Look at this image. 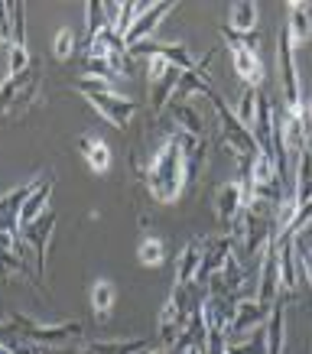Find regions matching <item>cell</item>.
Segmentation results:
<instances>
[{
  "label": "cell",
  "mask_w": 312,
  "mask_h": 354,
  "mask_svg": "<svg viewBox=\"0 0 312 354\" xmlns=\"http://www.w3.org/2000/svg\"><path fill=\"white\" fill-rule=\"evenodd\" d=\"M55 227V212L46 208L43 215L20 227V241L36 250V277H46V263H49V237Z\"/></svg>",
  "instance_id": "cell-11"
},
{
  "label": "cell",
  "mask_w": 312,
  "mask_h": 354,
  "mask_svg": "<svg viewBox=\"0 0 312 354\" xmlns=\"http://www.w3.org/2000/svg\"><path fill=\"white\" fill-rule=\"evenodd\" d=\"M169 118L183 127V133H192V137H205V127H202V114L189 104V101H169L166 104Z\"/></svg>",
  "instance_id": "cell-24"
},
{
  "label": "cell",
  "mask_w": 312,
  "mask_h": 354,
  "mask_svg": "<svg viewBox=\"0 0 312 354\" xmlns=\"http://www.w3.org/2000/svg\"><path fill=\"white\" fill-rule=\"evenodd\" d=\"M221 39L231 49V62H235V75L244 82L248 88H260L264 85V62L257 53V32L250 36H237L228 26H221Z\"/></svg>",
  "instance_id": "cell-4"
},
{
  "label": "cell",
  "mask_w": 312,
  "mask_h": 354,
  "mask_svg": "<svg viewBox=\"0 0 312 354\" xmlns=\"http://www.w3.org/2000/svg\"><path fill=\"white\" fill-rule=\"evenodd\" d=\"M270 315V306L257 299H237L235 302V315H231V322H228V335L237 338V335H244L248 328H264Z\"/></svg>",
  "instance_id": "cell-15"
},
{
  "label": "cell",
  "mask_w": 312,
  "mask_h": 354,
  "mask_svg": "<svg viewBox=\"0 0 312 354\" xmlns=\"http://www.w3.org/2000/svg\"><path fill=\"white\" fill-rule=\"evenodd\" d=\"M0 277H30L23 257H17V254L7 250V247H0Z\"/></svg>",
  "instance_id": "cell-32"
},
{
  "label": "cell",
  "mask_w": 312,
  "mask_h": 354,
  "mask_svg": "<svg viewBox=\"0 0 312 354\" xmlns=\"http://www.w3.org/2000/svg\"><path fill=\"white\" fill-rule=\"evenodd\" d=\"M85 348L91 354H140L150 351L153 342L150 338H137V342H88Z\"/></svg>",
  "instance_id": "cell-27"
},
{
  "label": "cell",
  "mask_w": 312,
  "mask_h": 354,
  "mask_svg": "<svg viewBox=\"0 0 312 354\" xmlns=\"http://www.w3.org/2000/svg\"><path fill=\"white\" fill-rule=\"evenodd\" d=\"M53 185H55V176H39L36 183H33V192L30 198L23 202V212H20V227L30 225V221H36V218L46 212V205H49V195H53Z\"/></svg>",
  "instance_id": "cell-19"
},
{
  "label": "cell",
  "mask_w": 312,
  "mask_h": 354,
  "mask_svg": "<svg viewBox=\"0 0 312 354\" xmlns=\"http://www.w3.org/2000/svg\"><path fill=\"white\" fill-rule=\"evenodd\" d=\"M225 354H267V344H264V328H260L248 344H228Z\"/></svg>",
  "instance_id": "cell-33"
},
{
  "label": "cell",
  "mask_w": 312,
  "mask_h": 354,
  "mask_svg": "<svg viewBox=\"0 0 312 354\" xmlns=\"http://www.w3.org/2000/svg\"><path fill=\"white\" fill-rule=\"evenodd\" d=\"M208 104L215 108L218 127H221V143L228 147V153L241 162L250 160V156H257V143H254V137H250V130L237 120V114L231 111V104H228L225 97L218 95V91H212V95H208Z\"/></svg>",
  "instance_id": "cell-3"
},
{
  "label": "cell",
  "mask_w": 312,
  "mask_h": 354,
  "mask_svg": "<svg viewBox=\"0 0 312 354\" xmlns=\"http://www.w3.org/2000/svg\"><path fill=\"white\" fill-rule=\"evenodd\" d=\"M264 344H267V354H283V302L280 299L270 306V315L264 322Z\"/></svg>",
  "instance_id": "cell-25"
},
{
  "label": "cell",
  "mask_w": 312,
  "mask_h": 354,
  "mask_svg": "<svg viewBox=\"0 0 312 354\" xmlns=\"http://www.w3.org/2000/svg\"><path fill=\"white\" fill-rule=\"evenodd\" d=\"M78 153L85 156V162H88V166H91L95 172H108V166H111V150H108V143H104V140L91 137V133H82V137H78Z\"/></svg>",
  "instance_id": "cell-21"
},
{
  "label": "cell",
  "mask_w": 312,
  "mask_h": 354,
  "mask_svg": "<svg viewBox=\"0 0 312 354\" xmlns=\"http://www.w3.org/2000/svg\"><path fill=\"white\" fill-rule=\"evenodd\" d=\"M286 32H290L293 49H300L312 39V3H302V0H290L286 3Z\"/></svg>",
  "instance_id": "cell-16"
},
{
  "label": "cell",
  "mask_w": 312,
  "mask_h": 354,
  "mask_svg": "<svg viewBox=\"0 0 312 354\" xmlns=\"http://www.w3.org/2000/svg\"><path fill=\"white\" fill-rule=\"evenodd\" d=\"M231 20H228V30L237 32V36H250V32H257V3H250V0H237L231 3Z\"/></svg>",
  "instance_id": "cell-23"
},
{
  "label": "cell",
  "mask_w": 312,
  "mask_h": 354,
  "mask_svg": "<svg viewBox=\"0 0 312 354\" xmlns=\"http://www.w3.org/2000/svg\"><path fill=\"white\" fill-rule=\"evenodd\" d=\"M137 257H140L143 267H160L163 260H166V247H163V241L156 234H147L137 244Z\"/></svg>",
  "instance_id": "cell-29"
},
{
  "label": "cell",
  "mask_w": 312,
  "mask_h": 354,
  "mask_svg": "<svg viewBox=\"0 0 312 354\" xmlns=\"http://www.w3.org/2000/svg\"><path fill=\"white\" fill-rule=\"evenodd\" d=\"M248 205L250 202H248V195H244V183H241V179L225 183L215 195L218 221H221V225H237V218H241V212H244Z\"/></svg>",
  "instance_id": "cell-13"
},
{
  "label": "cell",
  "mask_w": 312,
  "mask_h": 354,
  "mask_svg": "<svg viewBox=\"0 0 312 354\" xmlns=\"http://www.w3.org/2000/svg\"><path fill=\"white\" fill-rule=\"evenodd\" d=\"M130 55H143V59H163V62L176 65V68H195V59H192V49L185 43H160V39H143V43L130 46Z\"/></svg>",
  "instance_id": "cell-12"
},
{
  "label": "cell",
  "mask_w": 312,
  "mask_h": 354,
  "mask_svg": "<svg viewBox=\"0 0 312 354\" xmlns=\"http://www.w3.org/2000/svg\"><path fill=\"white\" fill-rule=\"evenodd\" d=\"M172 7H176L172 0H163V3H150V7H147V10H143L140 17H137V23L130 26V32H127V36H124V46H127V49H130V46L143 43V39H147V36H150V32L156 30V26H160V23H163V17H166V13H169Z\"/></svg>",
  "instance_id": "cell-17"
},
{
  "label": "cell",
  "mask_w": 312,
  "mask_h": 354,
  "mask_svg": "<svg viewBox=\"0 0 312 354\" xmlns=\"http://www.w3.org/2000/svg\"><path fill=\"white\" fill-rule=\"evenodd\" d=\"M88 59H101V62H108V68L114 72V78H127L130 75V59H127V46L120 39L118 32L111 30H101L88 43Z\"/></svg>",
  "instance_id": "cell-9"
},
{
  "label": "cell",
  "mask_w": 312,
  "mask_h": 354,
  "mask_svg": "<svg viewBox=\"0 0 312 354\" xmlns=\"http://www.w3.org/2000/svg\"><path fill=\"white\" fill-rule=\"evenodd\" d=\"M147 78H150V111L160 114L172 101V91L183 78V68L163 62V59H147Z\"/></svg>",
  "instance_id": "cell-8"
},
{
  "label": "cell",
  "mask_w": 312,
  "mask_h": 354,
  "mask_svg": "<svg viewBox=\"0 0 312 354\" xmlns=\"http://www.w3.org/2000/svg\"><path fill=\"white\" fill-rule=\"evenodd\" d=\"M39 82H43V72L36 68V62H33L23 75L3 78V82H0V114L20 118L23 111L36 101V95H39Z\"/></svg>",
  "instance_id": "cell-5"
},
{
  "label": "cell",
  "mask_w": 312,
  "mask_h": 354,
  "mask_svg": "<svg viewBox=\"0 0 312 354\" xmlns=\"http://www.w3.org/2000/svg\"><path fill=\"white\" fill-rule=\"evenodd\" d=\"M296 257H300V267H302V273H306V279H309V286H312V250L309 247H296Z\"/></svg>",
  "instance_id": "cell-34"
},
{
  "label": "cell",
  "mask_w": 312,
  "mask_h": 354,
  "mask_svg": "<svg viewBox=\"0 0 312 354\" xmlns=\"http://www.w3.org/2000/svg\"><path fill=\"white\" fill-rule=\"evenodd\" d=\"M140 354H147V351H140Z\"/></svg>",
  "instance_id": "cell-36"
},
{
  "label": "cell",
  "mask_w": 312,
  "mask_h": 354,
  "mask_svg": "<svg viewBox=\"0 0 312 354\" xmlns=\"http://www.w3.org/2000/svg\"><path fill=\"white\" fill-rule=\"evenodd\" d=\"M257 91L260 88H248V91H244V101H241V108L235 111L237 120H241L248 130L254 127V120H257Z\"/></svg>",
  "instance_id": "cell-31"
},
{
  "label": "cell",
  "mask_w": 312,
  "mask_h": 354,
  "mask_svg": "<svg viewBox=\"0 0 312 354\" xmlns=\"http://www.w3.org/2000/svg\"><path fill=\"white\" fill-rule=\"evenodd\" d=\"M114 299H118V290H114V283H111V279H98L95 286H91V312H95L98 325H104L111 319V312H114Z\"/></svg>",
  "instance_id": "cell-22"
},
{
  "label": "cell",
  "mask_w": 312,
  "mask_h": 354,
  "mask_svg": "<svg viewBox=\"0 0 312 354\" xmlns=\"http://www.w3.org/2000/svg\"><path fill=\"white\" fill-rule=\"evenodd\" d=\"M75 30L72 26H62V30L55 32V39H53V55L59 59V62H68L72 55H75Z\"/></svg>",
  "instance_id": "cell-30"
},
{
  "label": "cell",
  "mask_w": 312,
  "mask_h": 354,
  "mask_svg": "<svg viewBox=\"0 0 312 354\" xmlns=\"http://www.w3.org/2000/svg\"><path fill=\"white\" fill-rule=\"evenodd\" d=\"M150 3H143V0H130V3H118V17H114V32H118L120 39L130 32V26L137 23L143 10H147Z\"/></svg>",
  "instance_id": "cell-28"
},
{
  "label": "cell",
  "mask_w": 312,
  "mask_h": 354,
  "mask_svg": "<svg viewBox=\"0 0 312 354\" xmlns=\"http://www.w3.org/2000/svg\"><path fill=\"white\" fill-rule=\"evenodd\" d=\"M199 263H202V241L195 237L183 247L179 254V263H176V286H195V273H199Z\"/></svg>",
  "instance_id": "cell-20"
},
{
  "label": "cell",
  "mask_w": 312,
  "mask_h": 354,
  "mask_svg": "<svg viewBox=\"0 0 312 354\" xmlns=\"http://www.w3.org/2000/svg\"><path fill=\"white\" fill-rule=\"evenodd\" d=\"M30 192H33V183H26L0 198V227L7 234H20V212H23V202L30 198Z\"/></svg>",
  "instance_id": "cell-18"
},
{
  "label": "cell",
  "mask_w": 312,
  "mask_h": 354,
  "mask_svg": "<svg viewBox=\"0 0 312 354\" xmlns=\"http://www.w3.org/2000/svg\"><path fill=\"white\" fill-rule=\"evenodd\" d=\"M75 85H78V91L91 101V108L108 120L111 127H118V130H127V124L134 120V114L140 111L137 108V101H130V97H124L120 91H114L111 82H104V78L82 75Z\"/></svg>",
  "instance_id": "cell-2"
},
{
  "label": "cell",
  "mask_w": 312,
  "mask_h": 354,
  "mask_svg": "<svg viewBox=\"0 0 312 354\" xmlns=\"http://www.w3.org/2000/svg\"><path fill=\"white\" fill-rule=\"evenodd\" d=\"M78 354H91V351H88V348H85V351H78Z\"/></svg>",
  "instance_id": "cell-35"
},
{
  "label": "cell",
  "mask_w": 312,
  "mask_h": 354,
  "mask_svg": "<svg viewBox=\"0 0 312 354\" xmlns=\"http://www.w3.org/2000/svg\"><path fill=\"white\" fill-rule=\"evenodd\" d=\"M283 296L280 290V263H277V247L273 241L264 250V263H260V283H257V302L264 306H273V302Z\"/></svg>",
  "instance_id": "cell-14"
},
{
  "label": "cell",
  "mask_w": 312,
  "mask_h": 354,
  "mask_svg": "<svg viewBox=\"0 0 312 354\" xmlns=\"http://www.w3.org/2000/svg\"><path fill=\"white\" fill-rule=\"evenodd\" d=\"M10 325L13 332L20 335L23 342H36V344H46V348H59V344H72L82 338V322H62V325H39L13 312L10 315Z\"/></svg>",
  "instance_id": "cell-6"
},
{
  "label": "cell",
  "mask_w": 312,
  "mask_h": 354,
  "mask_svg": "<svg viewBox=\"0 0 312 354\" xmlns=\"http://www.w3.org/2000/svg\"><path fill=\"white\" fill-rule=\"evenodd\" d=\"M235 244H237L235 234L202 241V263H199V273H195V286H202L205 290V283L225 270V263L235 257Z\"/></svg>",
  "instance_id": "cell-10"
},
{
  "label": "cell",
  "mask_w": 312,
  "mask_h": 354,
  "mask_svg": "<svg viewBox=\"0 0 312 354\" xmlns=\"http://www.w3.org/2000/svg\"><path fill=\"white\" fill-rule=\"evenodd\" d=\"M147 189L156 202L169 205L176 202L185 185V160H183V143H179V133H169L163 140L156 153H153L150 166H147Z\"/></svg>",
  "instance_id": "cell-1"
},
{
  "label": "cell",
  "mask_w": 312,
  "mask_h": 354,
  "mask_svg": "<svg viewBox=\"0 0 312 354\" xmlns=\"http://www.w3.org/2000/svg\"><path fill=\"white\" fill-rule=\"evenodd\" d=\"M296 49L290 43V32L286 26L280 30V43H277V59H280V82H283V111L300 114L302 111V85H300V72H296Z\"/></svg>",
  "instance_id": "cell-7"
},
{
  "label": "cell",
  "mask_w": 312,
  "mask_h": 354,
  "mask_svg": "<svg viewBox=\"0 0 312 354\" xmlns=\"http://www.w3.org/2000/svg\"><path fill=\"white\" fill-rule=\"evenodd\" d=\"M296 205L309 208L312 205V153L302 150L300 153V166H296Z\"/></svg>",
  "instance_id": "cell-26"
}]
</instances>
